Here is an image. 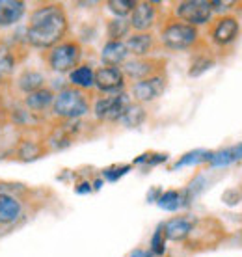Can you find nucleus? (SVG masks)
<instances>
[{
  "label": "nucleus",
  "mask_w": 242,
  "mask_h": 257,
  "mask_svg": "<svg viewBox=\"0 0 242 257\" xmlns=\"http://www.w3.org/2000/svg\"><path fill=\"white\" fill-rule=\"evenodd\" d=\"M146 110H144V106L140 103H131L129 108L125 110L123 117L119 119V123H123L125 127H140L142 123L146 121Z\"/></svg>",
  "instance_id": "obj_23"
},
{
  "label": "nucleus",
  "mask_w": 242,
  "mask_h": 257,
  "mask_svg": "<svg viewBox=\"0 0 242 257\" xmlns=\"http://www.w3.org/2000/svg\"><path fill=\"white\" fill-rule=\"evenodd\" d=\"M45 64L56 73H71L78 67V62L82 58V47L73 39H65L56 47H52L45 52Z\"/></svg>",
  "instance_id": "obj_3"
},
{
  "label": "nucleus",
  "mask_w": 242,
  "mask_h": 257,
  "mask_svg": "<svg viewBox=\"0 0 242 257\" xmlns=\"http://www.w3.org/2000/svg\"><path fill=\"white\" fill-rule=\"evenodd\" d=\"M214 64L210 58H205V56H199V58H196L194 62H192V65H190V77H198V75H201L203 71H207L210 67V65Z\"/></svg>",
  "instance_id": "obj_28"
},
{
  "label": "nucleus",
  "mask_w": 242,
  "mask_h": 257,
  "mask_svg": "<svg viewBox=\"0 0 242 257\" xmlns=\"http://www.w3.org/2000/svg\"><path fill=\"white\" fill-rule=\"evenodd\" d=\"M106 6L115 17H125L127 19V15H131L134 6H136V0H110V2H106Z\"/></svg>",
  "instance_id": "obj_26"
},
{
  "label": "nucleus",
  "mask_w": 242,
  "mask_h": 257,
  "mask_svg": "<svg viewBox=\"0 0 242 257\" xmlns=\"http://www.w3.org/2000/svg\"><path fill=\"white\" fill-rule=\"evenodd\" d=\"M129 51L125 41H106V45L102 47L101 51V60L104 65L108 67H119L127 62Z\"/></svg>",
  "instance_id": "obj_16"
},
{
  "label": "nucleus",
  "mask_w": 242,
  "mask_h": 257,
  "mask_svg": "<svg viewBox=\"0 0 242 257\" xmlns=\"http://www.w3.org/2000/svg\"><path fill=\"white\" fill-rule=\"evenodd\" d=\"M8 78H10V77H8V75L4 73V71L0 69V86H2L4 82H8Z\"/></svg>",
  "instance_id": "obj_31"
},
{
  "label": "nucleus",
  "mask_w": 242,
  "mask_h": 257,
  "mask_svg": "<svg viewBox=\"0 0 242 257\" xmlns=\"http://www.w3.org/2000/svg\"><path fill=\"white\" fill-rule=\"evenodd\" d=\"M133 103L131 97L127 93H110V95H102L99 97L95 103H93V114H95L97 119L101 121H119L125 110L129 108V104Z\"/></svg>",
  "instance_id": "obj_5"
},
{
  "label": "nucleus",
  "mask_w": 242,
  "mask_h": 257,
  "mask_svg": "<svg viewBox=\"0 0 242 257\" xmlns=\"http://www.w3.org/2000/svg\"><path fill=\"white\" fill-rule=\"evenodd\" d=\"M157 205L164 211H179L181 207L185 205V196L177 190H168L162 196H159L157 199Z\"/></svg>",
  "instance_id": "obj_24"
},
{
  "label": "nucleus",
  "mask_w": 242,
  "mask_h": 257,
  "mask_svg": "<svg viewBox=\"0 0 242 257\" xmlns=\"http://www.w3.org/2000/svg\"><path fill=\"white\" fill-rule=\"evenodd\" d=\"M26 12V4L21 0H0V28L17 25Z\"/></svg>",
  "instance_id": "obj_15"
},
{
  "label": "nucleus",
  "mask_w": 242,
  "mask_h": 257,
  "mask_svg": "<svg viewBox=\"0 0 242 257\" xmlns=\"http://www.w3.org/2000/svg\"><path fill=\"white\" fill-rule=\"evenodd\" d=\"M91 110V101L84 93V90H78L75 86H67L56 93L52 112L54 116L64 121H77L84 117Z\"/></svg>",
  "instance_id": "obj_2"
},
{
  "label": "nucleus",
  "mask_w": 242,
  "mask_h": 257,
  "mask_svg": "<svg viewBox=\"0 0 242 257\" xmlns=\"http://www.w3.org/2000/svg\"><path fill=\"white\" fill-rule=\"evenodd\" d=\"M54 99H56V95L51 88H41V90L28 93L25 97V108L34 116H41L47 110H52Z\"/></svg>",
  "instance_id": "obj_11"
},
{
  "label": "nucleus",
  "mask_w": 242,
  "mask_h": 257,
  "mask_svg": "<svg viewBox=\"0 0 242 257\" xmlns=\"http://www.w3.org/2000/svg\"><path fill=\"white\" fill-rule=\"evenodd\" d=\"M125 45L129 54H134V58H147V54L155 49V38L151 32H133Z\"/></svg>",
  "instance_id": "obj_14"
},
{
  "label": "nucleus",
  "mask_w": 242,
  "mask_h": 257,
  "mask_svg": "<svg viewBox=\"0 0 242 257\" xmlns=\"http://www.w3.org/2000/svg\"><path fill=\"white\" fill-rule=\"evenodd\" d=\"M23 203L17 196L10 192H0V225H12L21 218Z\"/></svg>",
  "instance_id": "obj_13"
},
{
  "label": "nucleus",
  "mask_w": 242,
  "mask_h": 257,
  "mask_svg": "<svg viewBox=\"0 0 242 257\" xmlns=\"http://www.w3.org/2000/svg\"><path fill=\"white\" fill-rule=\"evenodd\" d=\"M166 75L160 73V75H155V77H149L146 80H140V82H134L133 88H131V93H133L134 101L136 103H151L155 99H159L166 90Z\"/></svg>",
  "instance_id": "obj_8"
},
{
  "label": "nucleus",
  "mask_w": 242,
  "mask_h": 257,
  "mask_svg": "<svg viewBox=\"0 0 242 257\" xmlns=\"http://www.w3.org/2000/svg\"><path fill=\"white\" fill-rule=\"evenodd\" d=\"M45 151V148L36 140H21L17 146H15V151L13 153L17 155V159L19 161H25V162H30L34 159H38L41 157Z\"/></svg>",
  "instance_id": "obj_21"
},
{
  "label": "nucleus",
  "mask_w": 242,
  "mask_h": 257,
  "mask_svg": "<svg viewBox=\"0 0 242 257\" xmlns=\"http://www.w3.org/2000/svg\"><path fill=\"white\" fill-rule=\"evenodd\" d=\"M95 88L102 93H119L125 88V75L121 67H99L95 71Z\"/></svg>",
  "instance_id": "obj_9"
},
{
  "label": "nucleus",
  "mask_w": 242,
  "mask_h": 257,
  "mask_svg": "<svg viewBox=\"0 0 242 257\" xmlns=\"http://www.w3.org/2000/svg\"><path fill=\"white\" fill-rule=\"evenodd\" d=\"M0 112H2V108H0ZM0 121H2V114H0Z\"/></svg>",
  "instance_id": "obj_32"
},
{
  "label": "nucleus",
  "mask_w": 242,
  "mask_h": 257,
  "mask_svg": "<svg viewBox=\"0 0 242 257\" xmlns=\"http://www.w3.org/2000/svg\"><path fill=\"white\" fill-rule=\"evenodd\" d=\"M242 161V144H236L229 149H222V151H216V153L210 155L209 164L212 168H223L229 166L233 162Z\"/></svg>",
  "instance_id": "obj_20"
},
{
  "label": "nucleus",
  "mask_w": 242,
  "mask_h": 257,
  "mask_svg": "<svg viewBox=\"0 0 242 257\" xmlns=\"http://www.w3.org/2000/svg\"><path fill=\"white\" fill-rule=\"evenodd\" d=\"M199 34L196 26H190L183 21H172L162 28L160 32V41L166 49L170 51H185L194 47L198 41Z\"/></svg>",
  "instance_id": "obj_4"
},
{
  "label": "nucleus",
  "mask_w": 242,
  "mask_h": 257,
  "mask_svg": "<svg viewBox=\"0 0 242 257\" xmlns=\"http://www.w3.org/2000/svg\"><path fill=\"white\" fill-rule=\"evenodd\" d=\"M175 15L179 17V21L198 28L199 25H205V23L210 21L212 6L207 0H185V2L177 4Z\"/></svg>",
  "instance_id": "obj_6"
},
{
  "label": "nucleus",
  "mask_w": 242,
  "mask_h": 257,
  "mask_svg": "<svg viewBox=\"0 0 242 257\" xmlns=\"http://www.w3.org/2000/svg\"><path fill=\"white\" fill-rule=\"evenodd\" d=\"M210 151H203V149H196V151H190V153L183 155L181 159H179L177 162H175V170H179V168L183 166H194V164H199V162H209L210 161Z\"/></svg>",
  "instance_id": "obj_25"
},
{
  "label": "nucleus",
  "mask_w": 242,
  "mask_h": 257,
  "mask_svg": "<svg viewBox=\"0 0 242 257\" xmlns=\"http://www.w3.org/2000/svg\"><path fill=\"white\" fill-rule=\"evenodd\" d=\"M71 86H75L78 90H88L91 86H95V71L89 65H78L69 73Z\"/></svg>",
  "instance_id": "obj_19"
},
{
  "label": "nucleus",
  "mask_w": 242,
  "mask_h": 257,
  "mask_svg": "<svg viewBox=\"0 0 242 257\" xmlns=\"http://www.w3.org/2000/svg\"><path fill=\"white\" fill-rule=\"evenodd\" d=\"M127 257H153V253H151V250H134Z\"/></svg>",
  "instance_id": "obj_30"
},
{
  "label": "nucleus",
  "mask_w": 242,
  "mask_h": 257,
  "mask_svg": "<svg viewBox=\"0 0 242 257\" xmlns=\"http://www.w3.org/2000/svg\"><path fill=\"white\" fill-rule=\"evenodd\" d=\"M129 170H131V166H123L117 172H114V168H108V170H104V177L108 181H117L123 174H127Z\"/></svg>",
  "instance_id": "obj_29"
},
{
  "label": "nucleus",
  "mask_w": 242,
  "mask_h": 257,
  "mask_svg": "<svg viewBox=\"0 0 242 257\" xmlns=\"http://www.w3.org/2000/svg\"><path fill=\"white\" fill-rule=\"evenodd\" d=\"M15 84H17V88L25 95H28V93H34V91L45 88V77L36 69H25L17 77V82Z\"/></svg>",
  "instance_id": "obj_18"
},
{
  "label": "nucleus",
  "mask_w": 242,
  "mask_h": 257,
  "mask_svg": "<svg viewBox=\"0 0 242 257\" xmlns=\"http://www.w3.org/2000/svg\"><path fill=\"white\" fill-rule=\"evenodd\" d=\"M69 30L67 13L60 4H45L36 8L25 28V41L34 49H52L65 41Z\"/></svg>",
  "instance_id": "obj_1"
},
{
  "label": "nucleus",
  "mask_w": 242,
  "mask_h": 257,
  "mask_svg": "<svg viewBox=\"0 0 242 257\" xmlns=\"http://www.w3.org/2000/svg\"><path fill=\"white\" fill-rule=\"evenodd\" d=\"M131 28L134 32H149L157 23V6L155 2H136L131 13Z\"/></svg>",
  "instance_id": "obj_10"
},
{
  "label": "nucleus",
  "mask_w": 242,
  "mask_h": 257,
  "mask_svg": "<svg viewBox=\"0 0 242 257\" xmlns=\"http://www.w3.org/2000/svg\"><path fill=\"white\" fill-rule=\"evenodd\" d=\"M162 65H164L162 60L131 58L121 65V71H123L125 78H131V80H134V82H140V80H146V78H149V77L160 75L162 69H164Z\"/></svg>",
  "instance_id": "obj_7"
},
{
  "label": "nucleus",
  "mask_w": 242,
  "mask_h": 257,
  "mask_svg": "<svg viewBox=\"0 0 242 257\" xmlns=\"http://www.w3.org/2000/svg\"><path fill=\"white\" fill-rule=\"evenodd\" d=\"M192 229H194L192 220L185 218V216H175V218L168 220L164 224L166 238H168V240H173V242H181V240L188 238Z\"/></svg>",
  "instance_id": "obj_17"
},
{
  "label": "nucleus",
  "mask_w": 242,
  "mask_h": 257,
  "mask_svg": "<svg viewBox=\"0 0 242 257\" xmlns=\"http://www.w3.org/2000/svg\"><path fill=\"white\" fill-rule=\"evenodd\" d=\"M166 233H164V225H159L157 231H155L153 238H151V253L153 255H162L166 250Z\"/></svg>",
  "instance_id": "obj_27"
},
{
  "label": "nucleus",
  "mask_w": 242,
  "mask_h": 257,
  "mask_svg": "<svg viewBox=\"0 0 242 257\" xmlns=\"http://www.w3.org/2000/svg\"><path fill=\"white\" fill-rule=\"evenodd\" d=\"M129 32H131V23L125 17H114L106 25L110 41H123V38H129Z\"/></svg>",
  "instance_id": "obj_22"
},
{
  "label": "nucleus",
  "mask_w": 242,
  "mask_h": 257,
  "mask_svg": "<svg viewBox=\"0 0 242 257\" xmlns=\"http://www.w3.org/2000/svg\"><path fill=\"white\" fill-rule=\"evenodd\" d=\"M210 36L218 45H229L231 41H235L238 36V21L231 15H225L222 19H218L210 30Z\"/></svg>",
  "instance_id": "obj_12"
}]
</instances>
